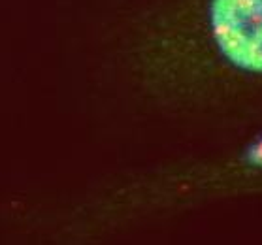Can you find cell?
I'll return each instance as SVG.
<instances>
[{
  "mask_svg": "<svg viewBox=\"0 0 262 245\" xmlns=\"http://www.w3.org/2000/svg\"><path fill=\"white\" fill-rule=\"evenodd\" d=\"M206 32L225 64L262 76V0H208Z\"/></svg>",
  "mask_w": 262,
  "mask_h": 245,
  "instance_id": "cell-1",
  "label": "cell"
},
{
  "mask_svg": "<svg viewBox=\"0 0 262 245\" xmlns=\"http://www.w3.org/2000/svg\"><path fill=\"white\" fill-rule=\"evenodd\" d=\"M249 183L262 185V134L251 140L238 155L230 161L217 164L209 172H204L196 181H189V189H223Z\"/></svg>",
  "mask_w": 262,
  "mask_h": 245,
  "instance_id": "cell-2",
  "label": "cell"
}]
</instances>
